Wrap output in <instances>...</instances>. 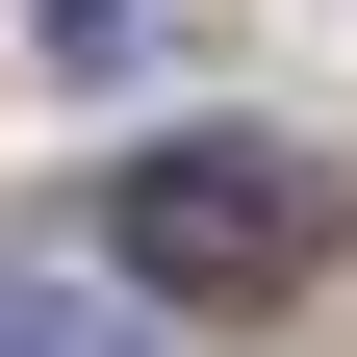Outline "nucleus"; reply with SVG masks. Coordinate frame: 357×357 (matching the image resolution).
<instances>
[{
  "label": "nucleus",
  "mask_w": 357,
  "mask_h": 357,
  "mask_svg": "<svg viewBox=\"0 0 357 357\" xmlns=\"http://www.w3.org/2000/svg\"><path fill=\"white\" fill-rule=\"evenodd\" d=\"M102 230H128V281H153L178 332H230V306L332 281V230H357V178L306 153V128H153V153L102 178Z\"/></svg>",
  "instance_id": "obj_1"
},
{
  "label": "nucleus",
  "mask_w": 357,
  "mask_h": 357,
  "mask_svg": "<svg viewBox=\"0 0 357 357\" xmlns=\"http://www.w3.org/2000/svg\"><path fill=\"white\" fill-rule=\"evenodd\" d=\"M0 357H178V332H128V306H77V281H0Z\"/></svg>",
  "instance_id": "obj_2"
}]
</instances>
